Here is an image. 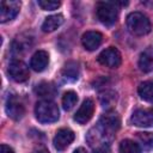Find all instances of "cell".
Here are the masks:
<instances>
[{"label":"cell","mask_w":153,"mask_h":153,"mask_svg":"<svg viewBox=\"0 0 153 153\" xmlns=\"http://www.w3.org/2000/svg\"><path fill=\"white\" fill-rule=\"evenodd\" d=\"M35 115L37 121L41 123H53L59 120L60 111L56 103L50 99H42L36 103Z\"/></svg>","instance_id":"1"},{"label":"cell","mask_w":153,"mask_h":153,"mask_svg":"<svg viewBox=\"0 0 153 153\" xmlns=\"http://www.w3.org/2000/svg\"><path fill=\"white\" fill-rule=\"evenodd\" d=\"M127 27L135 36H145L151 31L152 25L148 17L143 13L131 12L127 17Z\"/></svg>","instance_id":"2"},{"label":"cell","mask_w":153,"mask_h":153,"mask_svg":"<svg viewBox=\"0 0 153 153\" xmlns=\"http://www.w3.org/2000/svg\"><path fill=\"white\" fill-rule=\"evenodd\" d=\"M96 13H97V18L99 19V22L106 26L114 25L118 18V10L115 2H109V1L98 2Z\"/></svg>","instance_id":"3"},{"label":"cell","mask_w":153,"mask_h":153,"mask_svg":"<svg viewBox=\"0 0 153 153\" xmlns=\"http://www.w3.org/2000/svg\"><path fill=\"white\" fill-rule=\"evenodd\" d=\"M97 60L100 65H103L105 67H109V68H117L122 63L121 53L115 47H110V48L104 49L98 55Z\"/></svg>","instance_id":"4"},{"label":"cell","mask_w":153,"mask_h":153,"mask_svg":"<svg viewBox=\"0 0 153 153\" xmlns=\"http://www.w3.org/2000/svg\"><path fill=\"white\" fill-rule=\"evenodd\" d=\"M8 74L17 82H24L29 79V67L20 60H13L8 65Z\"/></svg>","instance_id":"5"},{"label":"cell","mask_w":153,"mask_h":153,"mask_svg":"<svg viewBox=\"0 0 153 153\" xmlns=\"http://www.w3.org/2000/svg\"><path fill=\"white\" fill-rule=\"evenodd\" d=\"M20 10V2L16 0H2L0 2V22L6 23L17 17Z\"/></svg>","instance_id":"6"},{"label":"cell","mask_w":153,"mask_h":153,"mask_svg":"<svg viewBox=\"0 0 153 153\" xmlns=\"http://www.w3.org/2000/svg\"><path fill=\"white\" fill-rule=\"evenodd\" d=\"M6 114L8 115V117H11L12 120L14 121H18L20 120L24 114H25V108H24V104L22 103V100L14 96V94H11L8 96L7 100H6Z\"/></svg>","instance_id":"7"},{"label":"cell","mask_w":153,"mask_h":153,"mask_svg":"<svg viewBox=\"0 0 153 153\" xmlns=\"http://www.w3.org/2000/svg\"><path fill=\"white\" fill-rule=\"evenodd\" d=\"M130 123L136 127L148 128L153 127V110L151 109H137L130 116Z\"/></svg>","instance_id":"8"},{"label":"cell","mask_w":153,"mask_h":153,"mask_svg":"<svg viewBox=\"0 0 153 153\" xmlns=\"http://www.w3.org/2000/svg\"><path fill=\"white\" fill-rule=\"evenodd\" d=\"M93 112H94V103L91 98H86L81 103L80 108L76 110L74 115V121L78 122L79 124H85L92 118Z\"/></svg>","instance_id":"9"},{"label":"cell","mask_w":153,"mask_h":153,"mask_svg":"<svg viewBox=\"0 0 153 153\" xmlns=\"http://www.w3.org/2000/svg\"><path fill=\"white\" fill-rule=\"evenodd\" d=\"M75 135L74 133L68 129V128H61L56 131L55 136H54V140H53V143H54V147L57 149V151H63L66 149L74 140Z\"/></svg>","instance_id":"10"},{"label":"cell","mask_w":153,"mask_h":153,"mask_svg":"<svg viewBox=\"0 0 153 153\" xmlns=\"http://www.w3.org/2000/svg\"><path fill=\"white\" fill-rule=\"evenodd\" d=\"M98 124L100 127H103L105 130H108L111 134H115L121 126V120L117 115V112L115 111H108L104 115H102V117L98 121Z\"/></svg>","instance_id":"11"},{"label":"cell","mask_w":153,"mask_h":153,"mask_svg":"<svg viewBox=\"0 0 153 153\" xmlns=\"http://www.w3.org/2000/svg\"><path fill=\"white\" fill-rule=\"evenodd\" d=\"M103 41V35L98 31H86L81 37V43L86 50H96Z\"/></svg>","instance_id":"12"},{"label":"cell","mask_w":153,"mask_h":153,"mask_svg":"<svg viewBox=\"0 0 153 153\" xmlns=\"http://www.w3.org/2000/svg\"><path fill=\"white\" fill-rule=\"evenodd\" d=\"M49 63V55L47 51L44 50H38L36 51L31 60H30V67L35 71V72H42L48 67Z\"/></svg>","instance_id":"13"},{"label":"cell","mask_w":153,"mask_h":153,"mask_svg":"<svg viewBox=\"0 0 153 153\" xmlns=\"http://www.w3.org/2000/svg\"><path fill=\"white\" fill-rule=\"evenodd\" d=\"M35 92L43 99H50L56 94V87L48 81H42L35 87Z\"/></svg>","instance_id":"14"},{"label":"cell","mask_w":153,"mask_h":153,"mask_svg":"<svg viewBox=\"0 0 153 153\" xmlns=\"http://www.w3.org/2000/svg\"><path fill=\"white\" fill-rule=\"evenodd\" d=\"M63 23V16L62 14H53L44 19L42 24V31L43 32H53L57 27H60Z\"/></svg>","instance_id":"15"},{"label":"cell","mask_w":153,"mask_h":153,"mask_svg":"<svg viewBox=\"0 0 153 153\" xmlns=\"http://www.w3.org/2000/svg\"><path fill=\"white\" fill-rule=\"evenodd\" d=\"M139 67L142 72H152L153 71V48H147L141 53L139 59Z\"/></svg>","instance_id":"16"},{"label":"cell","mask_w":153,"mask_h":153,"mask_svg":"<svg viewBox=\"0 0 153 153\" xmlns=\"http://www.w3.org/2000/svg\"><path fill=\"white\" fill-rule=\"evenodd\" d=\"M137 93L141 99L153 103V81H143L137 87Z\"/></svg>","instance_id":"17"},{"label":"cell","mask_w":153,"mask_h":153,"mask_svg":"<svg viewBox=\"0 0 153 153\" xmlns=\"http://www.w3.org/2000/svg\"><path fill=\"white\" fill-rule=\"evenodd\" d=\"M118 152L120 153H141V147L135 141L130 139H124L120 143Z\"/></svg>","instance_id":"18"},{"label":"cell","mask_w":153,"mask_h":153,"mask_svg":"<svg viewBox=\"0 0 153 153\" xmlns=\"http://www.w3.org/2000/svg\"><path fill=\"white\" fill-rule=\"evenodd\" d=\"M137 141L140 142V147H142L146 151L153 149V133L149 131H140L136 133Z\"/></svg>","instance_id":"19"},{"label":"cell","mask_w":153,"mask_h":153,"mask_svg":"<svg viewBox=\"0 0 153 153\" xmlns=\"http://www.w3.org/2000/svg\"><path fill=\"white\" fill-rule=\"evenodd\" d=\"M78 102V94L74 91H67L62 97V106L65 110H71Z\"/></svg>","instance_id":"20"},{"label":"cell","mask_w":153,"mask_h":153,"mask_svg":"<svg viewBox=\"0 0 153 153\" xmlns=\"http://www.w3.org/2000/svg\"><path fill=\"white\" fill-rule=\"evenodd\" d=\"M78 67L74 65V63H68L65 66L63 71H62V75L66 78V79H72V80H75L78 79Z\"/></svg>","instance_id":"21"},{"label":"cell","mask_w":153,"mask_h":153,"mask_svg":"<svg viewBox=\"0 0 153 153\" xmlns=\"http://www.w3.org/2000/svg\"><path fill=\"white\" fill-rule=\"evenodd\" d=\"M38 6L44 10V11H53L56 10L57 7H60V1H54V0H38L37 1Z\"/></svg>","instance_id":"22"},{"label":"cell","mask_w":153,"mask_h":153,"mask_svg":"<svg viewBox=\"0 0 153 153\" xmlns=\"http://www.w3.org/2000/svg\"><path fill=\"white\" fill-rule=\"evenodd\" d=\"M110 99H111V100L115 99V93H114L112 91H108V92H105V94H102V96H100V102H102L103 105L109 104Z\"/></svg>","instance_id":"23"},{"label":"cell","mask_w":153,"mask_h":153,"mask_svg":"<svg viewBox=\"0 0 153 153\" xmlns=\"http://www.w3.org/2000/svg\"><path fill=\"white\" fill-rule=\"evenodd\" d=\"M0 153H14V151H13L10 146H7V145H1V147H0Z\"/></svg>","instance_id":"24"},{"label":"cell","mask_w":153,"mask_h":153,"mask_svg":"<svg viewBox=\"0 0 153 153\" xmlns=\"http://www.w3.org/2000/svg\"><path fill=\"white\" fill-rule=\"evenodd\" d=\"M33 153H49V151L47 148H44V147H39V148L35 149Z\"/></svg>","instance_id":"25"},{"label":"cell","mask_w":153,"mask_h":153,"mask_svg":"<svg viewBox=\"0 0 153 153\" xmlns=\"http://www.w3.org/2000/svg\"><path fill=\"white\" fill-rule=\"evenodd\" d=\"M73 153H87V151H86L85 148H82V147H79V148H76Z\"/></svg>","instance_id":"26"}]
</instances>
